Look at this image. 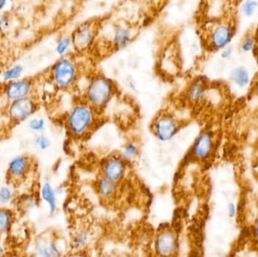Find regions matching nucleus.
<instances>
[{
    "instance_id": "1",
    "label": "nucleus",
    "mask_w": 258,
    "mask_h": 257,
    "mask_svg": "<svg viewBox=\"0 0 258 257\" xmlns=\"http://www.w3.org/2000/svg\"><path fill=\"white\" fill-rule=\"evenodd\" d=\"M80 72V65L77 60L68 54L59 57L51 65L48 71V78L56 89L68 91L77 84Z\"/></svg>"
},
{
    "instance_id": "2",
    "label": "nucleus",
    "mask_w": 258,
    "mask_h": 257,
    "mask_svg": "<svg viewBox=\"0 0 258 257\" xmlns=\"http://www.w3.org/2000/svg\"><path fill=\"white\" fill-rule=\"evenodd\" d=\"M115 94V85L110 78L104 74L92 75L86 84L84 92L85 101L95 110L105 107Z\"/></svg>"
},
{
    "instance_id": "3",
    "label": "nucleus",
    "mask_w": 258,
    "mask_h": 257,
    "mask_svg": "<svg viewBox=\"0 0 258 257\" xmlns=\"http://www.w3.org/2000/svg\"><path fill=\"white\" fill-rule=\"evenodd\" d=\"M95 110L86 101L74 105L67 117L69 132L74 137H82L87 134L95 123Z\"/></svg>"
},
{
    "instance_id": "4",
    "label": "nucleus",
    "mask_w": 258,
    "mask_h": 257,
    "mask_svg": "<svg viewBox=\"0 0 258 257\" xmlns=\"http://www.w3.org/2000/svg\"><path fill=\"white\" fill-rule=\"evenodd\" d=\"M36 160L30 155H22L14 158L6 172V182L9 186L18 187L27 182L36 172Z\"/></svg>"
},
{
    "instance_id": "5",
    "label": "nucleus",
    "mask_w": 258,
    "mask_h": 257,
    "mask_svg": "<svg viewBox=\"0 0 258 257\" xmlns=\"http://www.w3.org/2000/svg\"><path fill=\"white\" fill-rule=\"evenodd\" d=\"M39 109V103L36 97L31 95L23 99L11 101L6 109L9 126H15L34 114Z\"/></svg>"
},
{
    "instance_id": "6",
    "label": "nucleus",
    "mask_w": 258,
    "mask_h": 257,
    "mask_svg": "<svg viewBox=\"0 0 258 257\" xmlns=\"http://www.w3.org/2000/svg\"><path fill=\"white\" fill-rule=\"evenodd\" d=\"M97 34V25L92 21L82 23L71 35L73 47L78 53H85L93 46Z\"/></svg>"
},
{
    "instance_id": "7",
    "label": "nucleus",
    "mask_w": 258,
    "mask_h": 257,
    "mask_svg": "<svg viewBox=\"0 0 258 257\" xmlns=\"http://www.w3.org/2000/svg\"><path fill=\"white\" fill-rule=\"evenodd\" d=\"M179 126L177 119L169 113H162L156 116L152 125L153 134L162 142L172 140L178 132Z\"/></svg>"
},
{
    "instance_id": "8",
    "label": "nucleus",
    "mask_w": 258,
    "mask_h": 257,
    "mask_svg": "<svg viewBox=\"0 0 258 257\" xmlns=\"http://www.w3.org/2000/svg\"><path fill=\"white\" fill-rule=\"evenodd\" d=\"M35 80L33 78H21L5 82L2 94L9 102L23 99L33 95Z\"/></svg>"
},
{
    "instance_id": "9",
    "label": "nucleus",
    "mask_w": 258,
    "mask_h": 257,
    "mask_svg": "<svg viewBox=\"0 0 258 257\" xmlns=\"http://www.w3.org/2000/svg\"><path fill=\"white\" fill-rule=\"evenodd\" d=\"M233 38V27L230 24L219 23L209 30L207 36L208 45L214 51H221L228 46Z\"/></svg>"
},
{
    "instance_id": "10",
    "label": "nucleus",
    "mask_w": 258,
    "mask_h": 257,
    "mask_svg": "<svg viewBox=\"0 0 258 257\" xmlns=\"http://www.w3.org/2000/svg\"><path fill=\"white\" fill-rule=\"evenodd\" d=\"M177 235L171 229H162L156 235L154 250L159 256H173L177 252Z\"/></svg>"
},
{
    "instance_id": "11",
    "label": "nucleus",
    "mask_w": 258,
    "mask_h": 257,
    "mask_svg": "<svg viewBox=\"0 0 258 257\" xmlns=\"http://www.w3.org/2000/svg\"><path fill=\"white\" fill-rule=\"evenodd\" d=\"M125 161L119 156H110L103 161L101 176L115 183L122 181L125 176Z\"/></svg>"
},
{
    "instance_id": "12",
    "label": "nucleus",
    "mask_w": 258,
    "mask_h": 257,
    "mask_svg": "<svg viewBox=\"0 0 258 257\" xmlns=\"http://www.w3.org/2000/svg\"><path fill=\"white\" fill-rule=\"evenodd\" d=\"M213 148V135L205 131L196 139L191 149V155L197 160H203L210 155Z\"/></svg>"
},
{
    "instance_id": "13",
    "label": "nucleus",
    "mask_w": 258,
    "mask_h": 257,
    "mask_svg": "<svg viewBox=\"0 0 258 257\" xmlns=\"http://www.w3.org/2000/svg\"><path fill=\"white\" fill-rule=\"evenodd\" d=\"M133 39L134 33L130 27L126 25H117L112 35V49L115 51H121L126 48Z\"/></svg>"
},
{
    "instance_id": "14",
    "label": "nucleus",
    "mask_w": 258,
    "mask_h": 257,
    "mask_svg": "<svg viewBox=\"0 0 258 257\" xmlns=\"http://www.w3.org/2000/svg\"><path fill=\"white\" fill-rule=\"evenodd\" d=\"M35 255L42 256H57L61 255L58 244L46 236L38 238L34 245Z\"/></svg>"
},
{
    "instance_id": "15",
    "label": "nucleus",
    "mask_w": 258,
    "mask_h": 257,
    "mask_svg": "<svg viewBox=\"0 0 258 257\" xmlns=\"http://www.w3.org/2000/svg\"><path fill=\"white\" fill-rule=\"evenodd\" d=\"M207 92V83L203 78H194L188 86L186 98L188 102L192 104H198L204 98Z\"/></svg>"
},
{
    "instance_id": "16",
    "label": "nucleus",
    "mask_w": 258,
    "mask_h": 257,
    "mask_svg": "<svg viewBox=\"0 0 258 257\" xmlns=\"http://www.w3.org/2000/svg\"><path fill=\"white\" fill-rule=\"evenodd\" d=\"M96 188L101 199L110 200L117 193V183L110 181L101 175L97 181Z\"/></svg>"
},
{
    "instance_id": "17",
    "label": "nucleus",
    "mask_w": 258,
    "mask_h": 257,
    "mask_svg": "<svg viewBox=\"0 0 258 257\" xmlns=\"http://www.w3.org/2000/svg\"><path fill=\"white\" fill-rule=\"evenodd\" d=\"M232 82L239 89H244L249 84L250 74L245 66H236L232 69L230 75Z\"/></svg>"
},
{
    "instance_id": "18",
    "label": "nucleus",
    "mask_w": 258,
    "mask_h": 257,
    "mask_svg": "<svg viewBox=\"0 0 258 257\" xmlns=\"http://www.w3.org/2000/svg\"><path fill=\"white\" fill-rule=\"evenodd\" d=\"M15 215L13 211L9 208H0V238L9 232L15 222Z\"/></svg>"
},
{
    "instance_id": "19",
    "label": "nucleus",
    "mask_w": 258,
    "mask_h": 257,
    "mask_svg": "<svg viewBox=\"0 0 258 257\" xmlns=\"http://www.w3.org/2000/svg\"><path fill=\"white\" fill-rule=\"evenodd\" d=\"M41 196H42V199L48 205L50 214H54L57 210L55 191L48 183L44 184L42 187V190H41Z\"/></svg>"
},
{
    "instance_id": "20",
    "label": "nucleus",
    "mask_w": 258,
    "mask_h": 257,
    "mask_svg": "<svg viewBox=\"0 0 258 257\" xmlns=\"http://www.w3.org/2000/svg\"><path fill=\"white\" fill-rule=\"evenodd\" d=\"M71 47H73L71 36L63 34L57 38L54 50L59 57H63V56L68 55Z\"/></svg>"
},
{
    "instance_id": "21",
    "label": "nucleus",
    "mask_w": 258,
    "mask_h": 257,
    "mask_svg": "<svg viewBox=\"0 0 258 257\" xmlns=\"http://www.w3.org/2000/svg\"><path fill=\"white\" fill-rule=\"evenodd\" d=\"M90 234L86 229H78L76 231L73 238V247L76 250H83L89 244Z\"/></svg>"
},
{
    "instance_id": "22",
    "label": "nucleus",
    "mask_w": 258,
    "mask_h": 257,
    "mask_svg": "<svg viewBox=\"0 0 258 257\" xmlns=\"http://www.w3.org/2000/svg\"><path fill=\"white\" fill-rule=\"evenodd\" d=\"M24 68L21 64H15L9 66L3 72V80L4 82L13 81L22 78Z\"/></svg>"
},
{
    "instance_id": "23",
    "label": "nucleus",
    "mask_w": 258,
    "mask_h": 257,
    "mask_svg": "<svg viewBox=\"0 0 258 257\" xmlns=\"http://www.w3.org/2000/svg\"><path fill=\"white\" fill-rule=\"evenodd\" d=\"M258 9V0H245L241 5L240 12L245 18H252Z\"/></svg>"
},
{
    "instance_id": "24",
    "label": "nucleus",
    "mask_w": 258,
    "mask_h": 257,
    "mask_svg": "<svg viewBox=\"0 0 258 257\" xmlns=\"http://www.w3.org/2000/svg\"><path fill=\"white\" fill-rule=\"evenodd\" d=\"M138 152L139 149L136 144L128 143L122 149L120 157L126 162L133 160L138 155Z\"/></svg>"
},
{
    "instance_id": "25",
    "label": "nucleus",
    "mask_w": 258,
    "mask_h": 257,
    "mask_svg": "<svg viewBox=\"0 0 258 257\" xmlns=\"http://www.w3.org/2000/svg\"><path fill=\"white\" fill-rule=\"evenodd\" d=\"M254 39L251 35H247L241 44V50L243 52H250L254 48Z\"/></svg>"
},
{
    "instance_id": "26",
    "label": "nucleus",
    "mask_w": 258,
    "mask_h": 257,
    "mask_svg": "<svg viewBox=\"0 0 258 257\" xmlns=\"http://www.w3.org/2000/svg\"><path fill=\"white\" fill-rule=\"evenodd\" d=\"M36 144L41 149H48L51 144L49 139L48 137H45L44 135H40L39 137H36Z\"/></svg>"
},
{
    "instance_id": "27",
    "label": "nucleus",
    "mask_w": 258,
    "mask_h": 257,
    "mask_svg": "<svg viewBox=\"0 0 258 257\" xmlns=\"http://www.w3.org/2000/svg\"><path fill=\"white\" fill-rule=\"evenodd\" d=\"M11 23L10 20L7 16H4L0 18V34H4L10 28Z\"/></svg>"
},
{
    "instance_id": "28",
    "label": "nucleus",
    "mask_w": 258,
    "mask_h": 257,
    "mask_svg": "<svg viewBox=\"0 0 258 257\" xmlns=\"http://www.w3.org/2000/svg\"><path fill=\"white\" fill-rule=\"evenodd\" d=\"M45 122L42 119H33L30 122V126L33 131H40L43 129Z\"/></svg>"
},
{
    "instance_id": "29",
    "label": "nucleus",
    "mask_w": 258,
    "mask_h": 257,
    "mask_svg": "<svg viewBox=\"0 0 258 257\" xmlns=\"http://www.w3.org/2000/svg\"><path fill=\"white\" fill-rule=\"evenodd\" d=\"M12 192L7 188H3L0 190V202H7L12 199Z\"/></svg>"
},
{
    "instance_id": "30",
    "label": "nucleus",
    "mask_w": 258,
    "mask_h": 257,
    "mask_svg": "<svg viewBox=\"0 0 258 257\" xmlns=\"http://www.w3.org/2000/svg\"><path fill=\"white\" fill-rule=\"evenodd\" d=\"M221 51H222L221 53V58L223 60H227L231 57L234 49H233V46H227Z\"/></svg>"
},
{
    "instance_id": "31",
    "label": "nucleus",
    "mask_w": 258,
    "mask_h": 257,
    "mask_svg": "<svg viewBox=\"0 0 258 257\" xmlns=\"http://www.w3.org/2000/svg\"><path fill=\"white\" fill-rule=\"evenodd\" d=\"M227 213H228L229 217L233 218L236 214V207L233 203H230L227 207Z\"/></svg>"
},
{
    "instance_id": "32",
    "label": "nucleus",
    "mask_w": 258,
    "mask_h": 257,
    "mask_svg": "<svg viewBox=\"0 0 258 257\" xmlns=\"http://www.w3.org/2000/svg\"><path fill=\"white\" fill-rule=\"evenodd\" d=\"M9 0H0V12H3L8 6Z\"/></svg>"
},
{
    "instance_id": "33",
    "label": "nucleus",
    "mask_w": 258,
    "mask_h": 257,
    "mask_svg": "<svg viewBox=\"0 0 258 257\" xmlns=\"http://www.w3.org/2000/svg\"><path fill=\"white\" fill-rule=\"evenodd\" d=\"M254 232V239H255L258 244V219L257 221H256L255 225H254V232Z\"/></svg>"
},
{
    "instance_id": "34",
    "label": "nucleus",
    "mask_w": 258,
    "mask_h": 257,
    "mask_svg": "<svg viewBox=\"0 0 258 257\" xmlns=\"http://www.w3.org/2000/svg\"><path fill=\"white\" fill-rule=\"evenodd\" d=\"M254 89H255V92L258 94V80L256 82L255 86H254Z\"/></svg>"
},
{
    "instance_id": "35",
    "label": "nucleus",
    "mask_w": 258,
    "mask_h": 257,
    "mask_svg": "<svg viewBox=\"0 0 258 257\" xmlns=\"http://www.w3.org/2000/svg\"><path fill=\"white\" fill-rule=\"evenodd\" d=\"M3 252H4V250H3V249L1 247H0V256H1L2 254H3Z\"/></svg>"
}]
</instances>
